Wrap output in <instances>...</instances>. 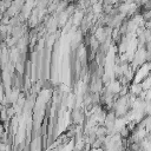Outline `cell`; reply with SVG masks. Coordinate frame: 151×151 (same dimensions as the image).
I'll return each instance as SVG.
<instances>
[]
</instances>
